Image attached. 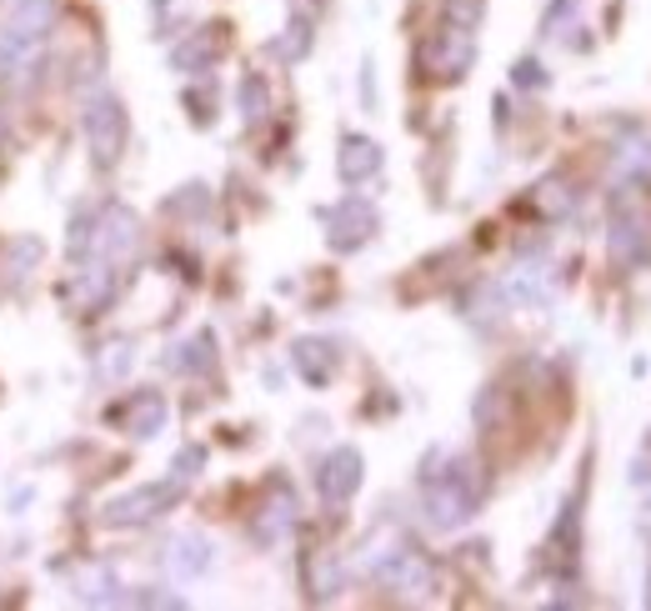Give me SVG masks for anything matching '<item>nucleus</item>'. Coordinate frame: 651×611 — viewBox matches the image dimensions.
<instances>
[{"instance_id": "nucleus-1", "label": "nucleus", "mask_w": 651, "mask_h": 611, "mask_svg": "<svg viewBox=\"0 0 651 611\" xmlns=\"http://www.w3.org/2000/svg\"><path fill=\"white\" fill-rule=\"evenodd\" d=\"M477 466L471 462H456L451 472H431L426 476V522L436 531H456L477 516V501H481V476H471Z\"/></svg>"}, {"instance_id": "nucleus-2", "label": "nucleus", "mask_w": 651, "mask_h": 611, "mask_svg": "<svg viewBox=\"0 0 651 611\" xmlns=\"http://www.w3.org/2000/svg\"><path fill=\"white\" fill-rule=\"evenodd\" d=\"M125 140H131V121H125L121 96H111V90L91 96V106H86V146H91V161H96L100 171L121 166Z\"/></svg>"}, {"instance_id": "nucleus-3", "label": "nucleus", "mask_w": 651, "mask_h": 611, "mask_svg": "<svg viewBox=\"0 0 651 611\" xmlns=\"http://www.w3.org/2000/svg\"><path fill=\"white\" fill-rule=\"evenodd\" d=\"M116 291H121L116 261H100V256H91L81 271L65 276L61 286H56V301H61L71 316H91V311H106V306L116 301Z\"/></svg>"}, {"instance_id": "nucleus-4", "label": "nucleus", "mask_w": 651, "mask_h": 611, "mask_svg": "<svg viewBox=\"0 0 651 611\" xmlns=\"http://www.w3.org/2000/svg\"><path fill=\"white\" fill-rule=\"evenodd\" d=\"M181 501V481H146V487H135L125 491V497L106 501L100 506V526H116V531H125V526H146L156 522V516H166Z\"/></svg>"}, {"instance_id": "nucleus-5", "label": "nucleus", "mask_w": 651, "mask_h": 611, "mask_svg": "<svg viewBox=\"0 0 651 611\" xmlns=\"http://www.w3.org/2000/svg\"><path fill=\"white\" fill-rule=\"evenodd\" d=\"M135 250H141V216L131 206H121V200L100 206V216L91 221V256L125 266Z\"/></svg>"}, {"instance_id": "nucleus-6", "label": "nucleus", "mask_w": 651, "mask_h": 611, "mask_svg": "<svg viewBox=\"0 0 651 611\" xmlns=\"http://www.w3.org/2000/svg\"><path fill=\"white\" fill-rule=\"evenodd\" d=\"M471 61H477V36H471V30H456V25H442V30L421 46V75H426V81H442V86L461 81V75L471 71Z\"/></svg>"}, {"instance_id": "nucleus-7", "label": "nucleus", "mask_w": 651, "mask_h": 611, "mask_svg": "<svg viewBox=\"0 0 651 611\" xmlns=\"http://www.w3.org/2000/svg\"><path fill=\"white\" fill-rule=\"evenodd\" d=\"M376 225H382V216H376L371 200L346 196L336 211H326V241H331V250L351 256V250H361L371 236H376Z\"/></svg>"}, {"instance_id": "nucleus-8", "label": "nucleus", "mask_w": 651, "mask_h": 611, "mask_svg": "<svg viewBox=\"0 0 651 611\" xmlns=\"http://www.w3.org/2000/svg\"><path fill=\"white\" fill-rule=\"evenodd\" d=\"M56 21H61V0H11L0 36L15 40V46H46Z\"/></svg>"}, {"instance_id": "nucleus-9", "label": "nucleus", "mask_w": 651, "mask_h": 611, "mask_svg": "<svg viewBox=\"0 0 651 611\" xmlns=\"http://www.w3.org/2000/svg\"><path fill=\"white\" fill-rule=\"evenodd\" d=\"M376 576H382L391 591L411 597V601H421V597H431V591H436V566H431L421 551H411V547L391 551V557L376 566Z\"/></svg>"}, {"instance_id": "nucleus-10", "label": "nucleus", "mask_w": 651, "mask_h": 611, "mask_svg": "<svg viewBox=\"0 0 651 611\" xmlns=\"http://www.w3.org/2000/svg\"><path fill=\"white\" fill-rule=\"evenodd\" d=\"M361 476H366L361 451L357 447H336V451H326V462L316 466V487L331 506H341V501H351L361 491Z\"/></svg>"}, {"instance_id": "nucleus-11", "label": "nucleus", "mask_w": 651, "mask_h": 611, "mask_svg": "<svg viewBox=\"0 0 651 611\" xmlns=\"http://www.w3.org/2000/svg\"><path fill=\"white\" fill-rule=\"evenodd\" d=\"M221 50H226V25H201V30H191V36L171 50V65L185 75H201L221 61Z\"/></svg>"}, {"instance_id": "nucleus-12", "label": "nucleus", "mask_w": 651, "mask_h": 611, "mask_svg": "<svg viewBox=\"0 0 651 611\" xmlns=\"http://www.w3.org/2000/svg\"><path fill=\"white\" fill-rule=\"evenodd\" d=\"M210 562H216V551H210V541L201 537V531H181V537L166 547V572H171L176 582H196V576H206Z\"/></svg>"}, {"instance_id": "nucleus-13", "label": "nucleus", "mask_w": 651, "mask_h": 611, "mask_svg": "<svg viewBox=\"0 0 651 611\" xmlns=\"http://www.w3.org/2000/svg\"><path fill=\"white\" fill-rule=\"evenodd\" d=\"M382 146L371 136H341V150H336V171H341L346 186H361V181H371V175L382 171Z\"/></svg>"}, {"instance_id": "nucleus-14", "label": "nucleus", "mask_w": 651, "mask_h": 611, "mask_svg": "<svg viewBox=\"0 0 651 611\" xmlns=\"http://www.w3.org/2000/svg\"><path fill=\"white\" fill-rule=\"evenodd\" d=\"M166 396L160 391H141V396H131V406H125V431H131L135 441H150V437H160L166 431Z\"/></svg>"}, {"instance_id": "nucleus-15", "label": "nucleus", "mask_w": 651, "mask_h": 611, "mask_svg": "<svg viewBox=\"0 0 651 611\" xmlns=\"http://www.w3.org/2000/svg\"><path fill=\"white\" fill-rule=\"evenodd\" d=\"M291 362H296V371H301V381H311V387H326L336 376V346L331 341H296V351H291Z\"/></svg>"}, {"instance_id": "nucleus-16", "label": "nucleus", "mask_w": 651, "mask_h": 611, "mask_svg": "<svg viewBox=\"0 0 651 611\" xmlns=\"http://www.w3.org/2000/svg\"><path fill=\"white\" fill-rule=\"evenodd\" d=\"M291 526H296V501H291V491H276L266 501V512L256 516V541L261 547H276V541L291 537Z\"/></svg>"}, {"instance_id": "nucleus-17", "label": "nucleus", "mask_w": 651, "mask_h": 611, "mask_svg": "<svg viewBox=\"0 0 651 611\" xmlns=\"http://www.w3.org/2000/svg\"><path fill=\"white\" fill-rule=\"evenodd\" d=\"M647 256H651L647 231H641L637 221H627V216H616L612 221V261L616 266H641Z\"/></svg>"}, {"instance_id": "nucleus-18", "label": "nucleus", "mask_w": 651, "mask_h": 611, "mask_svg": "<svg viewBox=\"0 0 651 611\" xmlns=\"http://www.w3.org/2000/svg\"><path fill=\"white\" fill-rule=\"evenodd\" d=\"M311 15H291V25H286L281 36L270 40V56H281V61H306L311 50Z\"/></svg>"}, {"instance_id": "nucleus-19", "label": "nucleus", "mask_w": 651, "mask_h": 611, "mask_svg": "<svg viewBox=\"0 0 651 611\" xmlns=\"http://www.w3.org/2000/svg\"><path fill=\"white\" fill-rule=\"evenodd\" d=\"M75 591H81V601H91V607H96V601H100V607H116V601H121V597H116L121 587H116L111 566H86L81 582H75Z\"/></svg>"}, {"instance_id": "nucleus-20", "label": "nucleus", "mask_w": 651, "mask_h": 611, "mask_svg": "<svg viewBox=\"0 0 651 611\" xmlns=\"http://www.w3.org/2000/svg\"><path fill=\"white\" fill-rule=\"evenodd\" d=\"M571 206H577V191L566 186L562 175H546V181L537 186V211L546 216V221H562Z\"/></svg>"}, {"instance_id": "nucleus-21", "label": "nucleus", "mask_w": 651, "mask_h": 611, "mask_svg": "<svg viewBox=\"0 0 651 611\" xmlns=\"http://www.w3.org/2000/svg\"><path fill=\"white\" fill-rule=\"evenodd\" d=\"M236 106H241V121H246V125L266 121V111H270L266 81H261V75H246V81H241V90H236Z\"/></svg>"}, {"instance_id": "nucleus-22", "label": "nucleus", "mask_w": 651, "mask_h": 611, "mask_svg": "<svg viewBox=\"0 0 651 611\" xmlns=\"http://www.w3.org/2000/svg\"><path fill=\"white\" fill-rule=\"evenodd\" d=\"M171 371H185V376L210 371V331H201V337H191L185 346H176Z\"/></svg>"}, {"instance_id": "nucleus-23", "label": "nucleus", "mask_w": 651, "mask_h": 611, "mask_svg": "<svg viewBox=\"0 0 651 611\" xmlns=\"http://www.w3.org/2000/svg\"><path fill=\"white\" fill-rule=\"evenodd\" d=\"M131 362H135L131 341H111V346H106V351L96 356V376H100V381H125Z\"/></svg>"}, {"instance_id": "nucleus-24", "label": "nucleus", "mask_w": 651, "mask_h": 611, "mask_svg": "<svg viewBox=\"0 0 651 611\" xmlns=\"http://www.w3.org/2000/svg\"><path fill=\"white\" fill-rule=\"evenodd\" d=\"M442 21L477 36V25L486 21V0H442Z\"/></svg>"}, {"instance_id": "nucleus-25", "label": "nucleus", "mask_w": 651, "mask_h": 611, "mask_svg": "<svg viewBox=\"0 0 651 611\" xmlns=\"http://www.w3.org/2000/svg\"><path fill=\"white\" fill-rule=\"evenodd\" d=\"M40 256H46V246H40L36 236L15 241V246H11V276H25V271H31V266L40 261Z\"/></svg>"}, {"instance_id": "nucleus-26", "label": "nucleus", "mask_w": 651, "mask_h": 611, "mask_svg": "<svg viewBox=\"0 0 651 611\" xmlns=\"http://www.w3.org/2000/svg\"><path fill=\"white\" fill-rule=\"evenodd\" d=\"M201 466H206V447L176 451V481H185V476H201Z\"/></svg>"}, {"instance_id": "nucleus-27", "label": "nucleus", "mask_w": 651, "mask_h": 611, "mask_svg": "<svg viewBox=\"0 0 651 611\" xmlns=\"http://www.w3.org/2000/svg\"><path fill=\"white\" fill-rule=\"evenodd\" d=\"M511 81H517L521 90H541L546 86V71H541V61H517L511 65Z\"/></svg>"}, {"instance_id": "nucleus-28", "label": "nucleus", "mask_w": 651, "mask_h": 611, "mask_svg": "<svg viewBox=\"0 0 651 611\" xmlns=\"http://www.w3.org/2000/svg\"><path fill=\"white\" fill-rule=\"evenodd\" d=\"M647 607H651V591H647Z\"/></svg>"}]
</instances>
